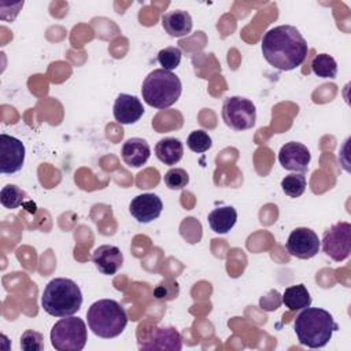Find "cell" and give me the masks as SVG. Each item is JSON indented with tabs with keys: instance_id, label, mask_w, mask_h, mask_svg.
<instances>
[{
	"instance_id": "1",
	"label": "cell",
	"mask_w": 351,
	"mask_h": 351,
	"mask_svg": "<svg viewBox=\"0 0 351 351\" xmlns=\"http://www.w3.org/2000/svg\"><path fill=\"white\" fill-rule=\"evenodd\" d=\"M261 44L266 62L281 71L299 67L308 52L307 41L302 33L291 25L271 27L263 34Z\"/></svg>"
},
{
	"instance_id": "2",
	"label": "cell",
	"mask_w": 351,
	"mask_h": 351,
	"mask_svg": "<svg viewBox=\"0 0 351 351\" xmlns=\"http://www.w3.org/2000/svg\"><path fill=\"white\" fill-rule=\"evenodd\" d=\"M293 329L302 346L321 348L329 343L333 332L339 329V325L329 311L308 306L296 315Z\"/></svg>"
},
{
	"instance_id": "3",
	"label": "cell",
	"mask_w": 351,
	"mask_h": 351,
	"mask_svg": "<svg viewBox=\"0 0 351 351\" xmlns=\"http://www.w3.org/2000/svg\"><path fill=\"white\" fill-rule=\"evenodd\" d=\"M82 304V293L80 287L70 278L51 280L41 295V306L45 313L53 317L74 315Z\"/></svg>"
},
{
	"instance_id": "4",
	"label": "cell",
	"mask_w": 351,
	"mask_h": 351,
	"mask_svg": "<svg viewBox=\"0 0 351 351\" xmlns=\"http://www.w3.org/2000/svg\"><path fill=\"white\" fill-rule=\"evenodd\" d=\"M89 329L99 337L112 339L119 336L128 324L125 308L112 299H100L86 311Z\"/></svg>"
},
{
	"instance_id": "5",
	"label": "cell",
	"mask_w": 351,
	"mask_h": 351,
	"mask_svg": "<svg viewBox=\"0 0 351 351\" xmlns=\"http://www.w3.org/2000/svg\"><path fill=\"white\" fill-rule=\"evenodd\" d=\"M181 81L171 71L156 69L143 81L141 93L144 101L154 108L171 107L181 96Z\"/></svg>"
},
{
	"instance_id": "6",
	"label": "cell",
	"mask_w": 351,
	"mask_h": 351,
	"mask_svg": "<svg viewBox=\"0 0 351 351\" xmlns=\"http://www.w3.org/2000/svg\"><path fill=\"white\" fill-rule=\"evenodd\" d=\"M86 340V325L78 317H63L51 329V344L58 351H81Z\"/></svg>"
},
{
	"instance_id": "7",
	"label": "cell",
	"mask_w": 351,
	"mask_h": 351,
	"mask_svg": "<svg viewBox=\"0 0 351 351\" xmlns=\"http://www.w3.org/2000/svg\"><path fill=\"white\" fill-rule=\"evenodd\" d=\"M222 119L233 130L251 129L256 122V107L245 97L230 96L222 104Z\"/></svg>"
},
{
	"instance_id": "8",
	"label": "cell",
	"mask_w": 351,
	"mask_h": 351,
	"mask_svg": "<svg viewBox=\"0 0 351 351\" xmlns=\"http://www.w3.org/2000/svg\"><path fill=\"white\" fill-rule=\"evenodd\" d=\"M322 251L335 262H341L351 252V223L341 221L324 232Z\"/></svg>"
},
{
	"instance_id": "9",
	"label": "cell",
	"mask_w": 351,
	"mask_h": 351,
	"mask_svg": "<svg viewBox=\"0 0 351 351\" xmlns=\"http://www.w3.org/2000/svg\"><path fill=\"white\" fill-rule=\"evenodd\" d=\"M23 143L10 134H0V171L3 174H14L19 171L25 162Z\"/></svg>"
},
{
	"instance_id": "10",
	"label": "cell",
	"mask_w": 351,
	"mask_h": 351,
	"mask_svg": "<svg viewBox=\"0 0 351 351\" xmlns=\"http://www.w3.org/2000/svg\"><path fill=\"white\" fill-rule=\"evenodd\" d=\"M288 252L299 259H310L319 251L321 241L310 228H296L288 236L285 244Z\"/></svg>"
},
{
	"instance_id": "11",
	"label": "cell",
	"mask_w": 351,
	"mask_h": 351,
	"mask_svg": "<svg viewBox=\"0 0 351 351\" xmlns=\"http://www.w3.org/2000/svg\"><path fill=\"white\" fill-rule=\"evenodd\" d=\"M141 350H171L182 348V337L174 328H152L144 340H138Z\"/></svg>"
},
{
	"instance_id": "12",
	"label": "cell",
	"mask_w": 351,
	"mask_h": 351,
	"mask_svg": "<svg viewBox=\"0 0 351 351\" xmlns=\"http://www.w3.org/2000/svg\"><path fill=\"white\" fill-rule=\"evenodd\" d=\"M311 154L308 148L298 141H289L284 144L278 152L280 165L289 171L304 173L308 169Z\"/></svg>"
},
{
	"instance_id": "13",
	"label": "cell",
	"mask_w": 351,
	"mask_h": 351,
	"mask_svg": "<svg viewBox=\"0 0 351 351\" xmlns=\"http://www.w3.org/2000/svg\"><path fill=\"white\" fill-rule=\"evenodd\" d=\"M163 210L160 197L155 193H141L132 199L129 213L140 223H148L156 219Z\"/></svg>"
},
{
	"instance_id": "14",
	"label": "cell",
	"mask_w": 351,
	"mask_h": 351,
	"mask_svg": "<svg viewBox=\"0 0 351 351\" xmlns=\"http://www.w3.org/2000/svg\"><path fill=\"white\" fill-rule=\"evenodd\" d=\"M114 118L122 125L136 123L144 114V107L136 96L121 93L114 101Z\"/></svg>"
},
{
	"instance_id": "15",
	"label": "cell",
	"mask_w": 351,
	"mask_h": 351,
	"mask_svg": "<svg viewBox=\"0 0 351 351\" xmlns=\"http://www.w3.org/2000/svg\"><path fill=\"white\" fill-rule=\"evenodd\" d=\"M92 262L101 274L112 276L122 267L123 255L117 245L104 244L93 251Z\"/></svg>"
},
{
	"instance_id": "16",
	"label": "cell",
	"mask_w": 351,
	"mask_h": 351,
	"mask_svg": "<svg viewBox=\"0 0 351 351\" xmlns=\"http://www.w3.org/2000/svg\"><path fill=\"white\" fill-rule=\"evenodd\" d=\"M121 155L129 167H141L149 159L151 148L144 138L132 137L123 143Z\"/></svg>"
},
{
	"instance_id": "17",
	"label": "cell",
	"mask_w": 351,
	"mask_h": 351,
	"mask_svg": "<svg viewBox=\"0 0 351 351\" xmlns=\"http://www.w3.org/2000/svg\"><path fill=\"white\" fill-rule=\"evenodd\" d=\"M162 25L171 37H184L192 32V16L184 10H173L162 15Z\"/></svg>"
},
{
	"instance_id": "18",
	"label": "cell",
	"mask_w": 351,
	"mask_h": 351,
	"mask_svg": "<svg viewBox=\"0 0 351 351\" xmlns=\"http://www.w3.org/2000/svg\"><path fill=\"white\" fill-rule=\"evenodd\" d=\"M207 221H208L210 228L215 233L225 234L234 226V223L237 221V211L232 206L217 207L208 214Z\"/></svg>"
},
{
	"instance_id": "19",
	"label": "cell",
	"mask_w": 351,
	"mask_h": 351,
	"mask_svg": "<svg viewBox=\"0 0 351 351\" xmlns=\"http://www.w3.org/2000/svg\"><path fill=\"white\" fill-rule=\"evenodd\" d=\"M155 155L162 163L173 166L181 160L184 155V145L176 137H166L156 143Z\"/></svg>"
},
{
	"instance_id": "20",
	"label": "cell",
	"mask_w": 351,
	"mask_h": 351,
	"mask_svg": "<svg viewBox=\"0 0 351 351\" xmlns=\"http://www.w3.org/2000/svg\"><path fill=\"white\" fill-rule=\"evenodd\" d=\"M282 303L289 311L303 310L311 304V296L303 284L288 287L282 293Z\"/></svg>"
},
{
	"instance_id": "21",
	"label": "cell",
	"mask_w": 351,
	"mask_h": 351,
	"mask_svg": "<svg viewBox=\"0 0 351 351\" xmlns=\"http://www.w3.org/2000/svg\"><path fill=\"white\" fill-rule=\"evenodd\" d=\"M311 70L321 78H335L337 74V63L328 53H318L311 60Z\"/></svg>"
},
{
	"instance_id": "22",
	"label": "cell",
	"mask_w": 351,
	"mask_h": 351,
	"mask_svg": "<svg viewBox=\"0 0 351 351\" xmlns=\"http://www.w3.org/2000/svg\"><path fill=\"white\" fill-rule=\"evenodd\" d=\"M26 199V192L22 191L19 186L8 184L1 188L0 192V202L5 208H18L25 203Z\"/></svg>"
},
{
	"instance_id": "23",
	"label": "cell",
	"mask_w": 351,
	"mask_h": 351,
	"mask_svg": "<svg viewBox=\"0 0 351 351\" xmlns=\"http://www.w3.org/2000/svg\"><path fill=\"white\" fill-rule=\"evenodd\" d=\"M282 192L289 197H299L306 191V177L303 174H288L281 181Z\"/></svg>"
},
{
	"instance_id": "24",
	"label": "cell",
	"mask_w": 351,
	"mask_h": 351,
	"mask_svg": "<svg viewBox=\"0 0 351 351\" xmlns=\"http://www.w3.org/2000/svg\"><path fill=\"white\" fill-rule=\"evenodd\" d=\"M182 52L178 47H166L158 52V62L163 70L171 71L180 66Z\"/></svg>"
},
{
	"instance_id": "25",
	"label": "cell",
	"mask_w": 351,
	"mask_h": 351,
	"mask_svg": "<svg viewBox=\"0 0 351 351\" xmlns=\"http://www.w3.org/2000/svg\"><path fill=\"white\" fill-rule=\"evenodd\" d=\"M186 145L191 151L202 154V152H206L211 148L213 140H211V137L207 132L199 129V130L191 132V134L186 138Z\"/></svg>"
},
{
	"instance_id": "26",
	"label": "cell",
	"mask_w": 351,
	"mask_h": 351,
	"mask_svg": "<svg viewBox=\"0 0 351 351\" xmlns=\"http://www.w3.org/2000/svg\"><path fill=\"white\" fill-rule=\"evenodd\" d=\"M180 293L178 282L173 278L162 280L154 289V298L158 300H174Z\"/></svg>"
},
{
	"instance_id": "27",
	"label": "cell",
	"mask_w": 351,
	"mask_h": 351,
	"mask_svg": "<svg viewBox=\"0 0 351 351\" xmlns=\"http://www.w3.org/2000/svg\"><path fill=\"white\" fill-rule=\"evenodd\" d=\"M163 182L169 189H182L189 182V176L184 169L173 167L169 171H166L163 177Z\"/></svg>"
},
{
	"instance_id": "28",
	"label": "cell",
	"mask_w": 351,
	"mask_h": 351,
	"mask_svg": "<svg viewBox=\"0 0 351 351\" xmlns=\"http://www.w3.org/2000/svg\"><path fill=\"white\" fill-rule=\"evenodd\" d=\"M21 348L23 351H41L44 350V339L40 332L27 329L21 336Z\"/></svg>"
}]
</instances>
